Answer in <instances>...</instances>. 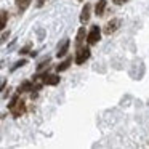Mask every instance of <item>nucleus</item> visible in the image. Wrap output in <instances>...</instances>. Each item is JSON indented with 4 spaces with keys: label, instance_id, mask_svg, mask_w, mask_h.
I'll return each mask as SVG.
<instances>
[{
    "label": "nucleus",
    "instance_id": "1",
    "mask_svg": "<svg viewBox=\"0 0 149 149\" xmlns=\"http://www.w3.org/2000/svg\"><path fill=\"white\" fill-rule=\"evenodd\" d=\"M8 111H10L15 117H21L24 112H26V104H24V101L16 95V96H13L11 103L8 104Z\"/></svg>",
    "mask_w": 149,
    "mask_h": 149
},
{
    "label": "nucleus",
    "instance_id": "2",
    "mask_svg": "<svg viewBox=\"0 0 149 149\" xmlns=\"http://www.w3.org/2000/svg\"><path fill=\"white\" fill-rule=\"evenodd\" d=\"M100 39H101V31H100V27H98V26H93V27H91V31L88 32V36H87V43H88V45H95V43L100 42Z\"/></svg>",
    "mask_w": 149,
    "mask_h": 149
},
{
    "label": "nucleus",
    "instance_id": "3",
    "mask_svg": "<svg viewBox=\"0 0 149 149\" xmlns=\"http://www.w3.org/2000/svg\"><path fill=\"white\" fill-rule=\"evenodd\" d=\"M90 58V48H85V47H80L77 50V55H75V64H84L87 59Z\"/></svg>",
    "mask_w": 149,
    "mask_h": 149
},
{
    "label": "nucleus",
    "instance_id": "4",
    "mask_svg": "<svg viewBox=\"0 0 149 149\" xmlns=\"http://www.w3.org/2000/svg\"><path fill=\"white\" fill-rule=\"evenodd\" d=\"M119 27H120V19H112V21H109V23L106 24V27H104V34L111 36V34L116 32Z\"/></svg>",
    "mask_w": 149,
    "mask_h": 149
},
{
    "label": "nucleus",
    "instance_id": "5",
    "mask_svg": "<svg viewBox=\"0 0 149 149\" xmlns=\"http://www.w3.org/2000/svg\"><path fill=\"white\" fill-rule=\"evenodd\" d=\"M42 84H45V85H58L59 84V77L58 75H52V74H45V75H42Z\"/></svg>",
    "mask_w": 149,
    "mask_h": 149
},
{
    "label": "nucleus",
    "instance_id": "6",
    "mask_svg": "<svg viewBox=\"0 0 149 149\" xmlns=\"http://www.w3.org/2000/svg\"><path fill=\"white\" fill-rule=\"evenodd\" d=\"M90 11H91V5L85 3V7L82 8V13H80V23L82 24L88 23V19H90Z\"/></svg>",
    "mask_w": 149,
    "mask_h": 149
},
{
    "label": "nucleus",
    "instance_id": "7",
    "mask_svg": "<svg viewBox=\"0 0 149 149\" xmlns=\"http://www.w3.org/2000/svg\"><path fill=\"white\" fill-rule=\"evenodd\" d=\"M69 45H71V42H69V39H64V40H63L61 47H59V48H58V52H56V56H58V58H61V56H64L66 53H68V50H69Z\"/></svg>",
    "mask_w": 149,
    "mask_h": 149
},
{
    "label": "nucleus",
    "instance_id": "8",
    "mask_svg": "<svg viewBox=\"0 0 149 149\" xmlns=\"http://www.w3.org/2000/svg\"><path fill=\"white\" fill-rule=\"evenodd\" d=\"M85 27H80L79 29V32H77V37H75V47H77V50L82 47V43H84V40H85Z\"/></svg>",
    "mask_w": 149,
    "mask_h": 149
},
{
    "label": "nucleus",
    "instance_id": "9",
    "mask_svg": "<svg viewBox=\"0 0 149 149\" xmlns=\"http://www.w3.org/2000/svg\"><path fill=\"white\" fill-rule=\"evenodd\" d=\"M104 10H106V0H98L96 7H95V13H96V16H103Z\"/></svg>",
    "mask_w": 149,
    "mask_h": 149
},
{
    "label": "nucleus",
    "instance_id": "10",
    "mask_svg": "<svg viewBox=\"0 0 149 149\" xmlns=\"http://www.w3.org/2000/svg\"><path fill=\"white\" fill-rule=\"evenodd\" d=\"M15 2H16V7L19 8V11H26L32 0H15Z\"/></svg>",
    "mask_w": 149,
    "mask_h": 149
},
{
    "label": "nucleus",
    "instance_id": "11",
    "mask_svg": "<svg viewBox=\"0 0 149 149\" xmlns=\"http://www.w3.org/2000/svg\"><path fill=\"white\" fill-rule=\"evenodd\" d=\"M71 63H72V58H68V59H64V61L61 63V64H58V68H56V71L58 72H63V71H66V69L71 66Z\"/></svg>",
    "mask_w": 149,
    "mask_h": 149
},
{
    "label": "nucleus",
    "instance_id": "12",
    "mask_svg": "<svg viewBox=\"0 0 149 149\" xmlns=\"http://www.w3.org/2000/svg\"><path fill=\"white\" fill-rule=\"evenodd\" d=\"M32 84L31 82H23V84L19 85V88H18V93H24V91H29V90H32Z\"/></svg>",
    "mask_w": 149,
    "mask_h": 149
},
{
    "label": "nucleus",
    "instance_id": "13",
    "mask_svg": "<svg viewBox=\"0 0 149 149\" xmlns=\"http://www.w3.org/2000/svg\"><path fill=\"white\" fill-rule=\"evenodd\" d=\"M7 11H5V10H2V27H5V26H7Z\"/></svg>",
    "mask_w": 149,
    "mask_h": 149
},
{
    "label": "nucleus",
    "instance_id": "14",
    "mask_svg": "<svg viewBox=\"0 0 149 149\" xmlns=\"http://www.w3.org/2000/svg\"><path fill=\"white\" fill-rule=\"evenodd\" d=\"M24 64H26V59H23V61H18L16 64H15L13 68H11V71H15V69H18L19 66H24Z\"/></svg>",
    "mask_w": 149,
    "mask_h": 149
},
{
    "label": "nucleus",
    "instance_id": "15",
    "mask_svg": "<svg viewBox=\"0 0 149 149\" xmlns=\"http://www.w3.org/2000/svg\"><path fill=\"white\" fill-rule=\"evenodd\" d=\"M48 63H50V59H45V61H42V63H40L39 66H37V69H39V71H40V69H42V68H45V66H48Z\"/></svg>",
    "mask_w": 149,
    "mask_h": 149
},
{
    "label": "nucleus",
    "instance_id": "16",
    "mask_svg": "<svg viewBox=\"0 0 149 149\" xmlns=\"http://www.w3.org/2000/svg\"><path fill=\"white\" fill-rule=\"evenodd\" d=\"M112 2H114L116 5H122V3H125L127 0H112Z\"/></svg>",
    "mask_w": 149,
    "mask_h": 149
},
{
    "label": "nucleus",
    "instance_id": "17",
    "mask_svg": "<svg viewBox=\"0 0 149 149\" xmlns=\"http://www.w3.org/2000/svg\"><path fill=\"white\" fill-rule=\"evenodd\" d=\"M45 2H47V0H39V2H37V7H42V5L45 3Z\"/></svg>",
    "mask_w": 149,
    "mask_h": 149
},
{
    "label": "nucleus",
    "instance_id": "18",
    "mask_svg": "<svg viewBox=\"0 0 149 149\" xmlns=\"http://www.w3.org/2000/svg\"><path fill=\"white\" fill-rule=\"evenodd\" d=\"M27 50H29V47H24V48H23V50H21V52H19V53H23V55H24V53H27Z\"/></svg>",
    "mask_w": 149,
    "mask_h": 149
},
{
    "label": "nucleus",
    "instance_id": "19",
    "mask_svg": "<svg viewBox=\"0 0 149 149\" xmlns=\"http://www.w3.org/2000/svg\"><path fill=\"white\" fill-rule=\"evenodd\" d=\"M8 37V34L7 32H3V36H2V42H5V39Z\"/></svg>",
    "mask_w": 149,
    "mask_h": 149
},
{
    "label": "nucleus",
    "instance_id": "20",
    "mask_svg": "<svg viewBox=\"0 0 149 149\" xmlns=\"http://www.w3.org/2000/svg\"><path fill=\"white\" fill-rule=\"evenodd\" d=\"M79 2H84V0H79Z\"/></svg>",
    "mask_w": 149,
    "mask_h": 149
}]
</instances>
